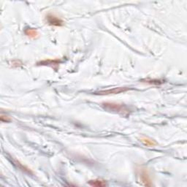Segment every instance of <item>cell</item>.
<instances>
[{"label":"cell","mask_w":187,"mask_h":187,"mask_svg":"<svg viewBox=\"0 0 187 187\" xmlns=\"http://www.w3.org/2000/svg\"><path fill=\"white\" fill-rule=\"evenodd\" d=\"M60 63L59 60H44L37 63V65H45V66H51L54 67V66H58Z\"/></svg>","instance_id":"5b68a950"},{"label":"cell","mask_w":187,"mask_h":187,"mask_svg":"<svg viewBox=\"0 0 187 187\" xmlns=\"http://www.w3.org/2000/svg\"><path fill=\"white\" fill-rule=\"evenodd\" d=\"M1 122H10L11 121V119L10 118V117L7 116H3L2 114L1 115Z\"/></svg>","instance_id":"8fae6325"},{"label":"cell","mask_w":187,"mask_h":187,"mask_svg":"<svg viewBox=\"0 0 187 187\" xmlns=\"http://www.w3.org/2000/svg\"><path fill=\"white\" fill-rule=\"evenodd\" d=\"M102 105L107 110L121 113L123 115L127 114L129 113V110L127 109V107L125 105H121V104L113 103V102H111V103L110 102H105V103L102 104Z\"/></svg>","instance_id":"6da1fadb"},{"label":"cell","mask_w":187,"mask_h":187,"mask_svg":"<svg viewBox=\"0 0 187 187\" xmlns=\"http://www.w3.org/2000/svg\"><path fill=\"white\" fill-rule=\"evenodd\" d=\"M130 89L127 87H118V88H110V89L103 90V91H99L97 92H95V94L98 95H109V94H120L122 92L128 91Z\"/></svg>","instance_id":"7a4b0ae2"},{"label":"cell","mask_w":187,"mask_h":187,"mask_svg":"<svg viewBox=\"0 0 187 187\" xmlns=\"http://www.w3.org/2000/svg\"><path fill=\"white\" fill-rule=\"evenodd\" d=\"M14 163H15V165H17V166H18V167L21 168V169L22 170H24L25 172H28V173H31L30 170H29L28 169V168H26V167H24V166H23V165H21V164L18 161H17V160H15V161H14Z\"/></svg>","instance_id":"30bf717a"},{"label":"cell","mask_w":187,"mask_h":187,"mask_svg":"<svg viewBox=\"0 0 187 187\" xmlns=\"http://www.w3.org/2000/svg\"><path fill=\"white\" fill-rule=\"evenodd\" d=\"M140 180L144 183L145 186H151L152 185L149 174H148L147 171L145 170H143L140 173Z\"/></svg>","instance_id":"277c9868"},{"label":"cell","mask_w":187,"mask_h":187,"mask_svg":"<svg viewBox=\"0 0 187 187\" xmlns=\"http://www.w3.org/2000/svg\"><path fill=\"white\" fill-rule=\"evenodd\" d=\"M140 141L143 143V145H145L146 146H149V147H154L157 145V143L155 141L149 138H146V137H142L140 138Z\"/></svg>","instance_id":"8992f818"},{"label":"cell","mask_w":187,"mask_h":187,"mask_svg":"<svg viewBox=\"0 0 187 187\" xmlns=\"http://www.w3.org/2000/svg\"><path fill=\"white\" fill-rule=\"evenodd\" d=\"M141 81L149 84H156V85H159V84L162 83L159 80H151V79H145V80H142Z\"/></svg>","instance_id":"9c48e42d"},{"label":"cell","mask_w":187,"mask_h":187,"mask_svg":"<svg viewBox=\"0 0 187 187\" xmlns=\"http://www.w3.org/2000/svg\"><path fill=\"white\" fill-rule=\"evenodd\" d=\"M46 21L48 24L51 25V26H62L64 24L63 21L62 19H60L59 17L56 16L55 15H53V14H48L47 15Z\"/></svg>","instance_id":"3957f363"},{"label":"cell","mask_w":187,"mask_h":187,"mask_svg":"<svg viewBox=\"0 0 187 187\" xmlns=\"http://www.w3.org/2000/svg\"><path fill=\"white\" fill-rule=\"evenodd\" d=\"M88 184L91 185V186H98V187L106 186L105 182H104V180H90V181L88 182Z\"/></svg>","instance_id":"ba28073f"},{"label":"cell","mask_w":187,"mask_h":187,"mask_svg":"<svg viewBox=\"0 0 187 187\" xmlns=\"http://www.w3.org/2000/svg\"><path fill=\"white\" fill-rule=\"evenodd\" d=\"M25 34L26 35H27L28 37H31V38H35L38 36V32L35 29H31V28H29V29H26L25 30Z\"/></svg>","instance_id":"52a82bcc"}]
</instances>
